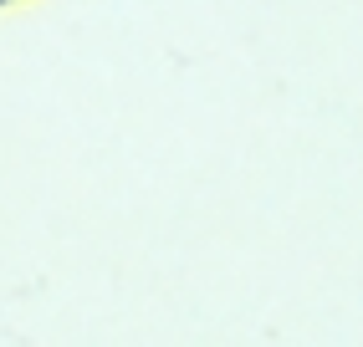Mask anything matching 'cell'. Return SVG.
<instances>
[]
</instances>
